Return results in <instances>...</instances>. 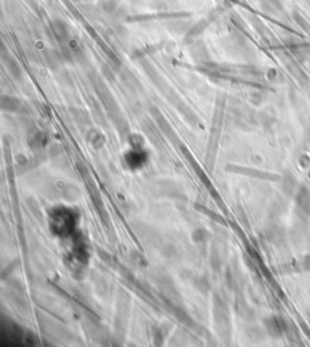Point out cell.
Here are the masks:
<instances>
[{
  "mask_svg": "<svg viewBox=\"0 0 310 347\" xmlns=\"http://www.w3.org/2000/svg\"><path fill=\"white\" fill-rule=\"evenodd\" d=\"M297 201L304 213L310 214V192L307 188H301L297 195Z\"/></svg>",
  "mask_w": 310,
  "mask_h": 347,
  "instance_id": "1",
  "label": "cell"
}]
</instances>
